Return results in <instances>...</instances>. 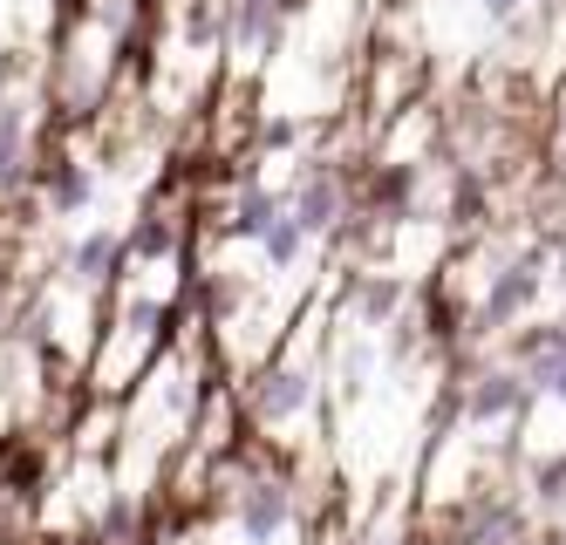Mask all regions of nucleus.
<instances>
[{
    "label": "nucleus",
    "mask_w": 566,
    "mask_h": 545,
    "mask_svg": "<svg viewBox=\"0 0 566 545\" xmlns=\"http://www.w3.org/2000/svg\"><path fill=\"white\" fill-rule=\"evenodd\" d=\"M307 150V116L301 109H266L253 130V157H301Z\"/></svg>",
    "instance_id": "obj_16"
},
{
    "label": "nucleus",
    "mask_w": 566,
    "mask_h": 545,
    "mask_svg": "<svg viewBox=\"0 0 566 545\" xmlns=\"http://www.w3.org/2000/svg\"><path fill=\"white\" fill-rule=\"evenodd\" d=\"M546 293V239L539 245H512V253L492 266V280H484L478 293V334H505L512 321H525L539 307Z\"/></svg>",
    "instance_id": "obj_2"
},
{
    "label": "nucleus",
    "mask_w": 566,
    "mask_h": 545,
    "mask_svg": "<svg viewBox=\"0 0 566 545\" xmlns=\"http://www.w3.org/2000/svg\"><path fill=\"white\" fill-rule=\"evenodd\" d=\"M533 382H525V368L518 361H499V368H478L464 396H458V416L471 430H518L525 423V409H533Z\"/></svg>",
    "instance_id": "obj_3"
},
{
    "label": "nucleus",
    "mask_w": 566,
    "mask_h": 545,
    "mask_svg": "<svg viewBox=\"0 0 566 545\" xmlns=\"http://www.w3.org/2000/svg\"><path fill=\"white\" fill-rule=\"evenodd\" d=\"M361 205H369V212H382L389 226L410 219V205H417V164H410V157H389L382 171L369 178V191H361Z\"/></svg>",
    "instance_id": "obj_14"
},
{
    "label": "nucleus",
    "mask_w": 566,
    "mask_h": 545,
    "mask_svg": "<svg viewBox=\"0 0 566 545\" xmlns=\"http://www.w3.org/2000/svg\"><path fill=\"white\" fill-rule=\"evenodd\" d=\"M525 8H533V0H478V14L492 21V28H518V21H525Z\"/></svg>",
    "instance_id": "obj_19"
},
{
    "label": "nucleus",
    "mask_w": 566,
    "mask_h": 545,
    "mask_svg": "<svg viewBox=\"0 0 566 545\" xmlns=\"http://www.w3.org/2000/svg\"><path fill=\"white\" fill-rule=\"evenodd\" d=\"M287 212L301 219V232L321 245L335 239L355 212V185H348V164L342 157H301L294 178H287Z\"/></svg>",
    "instance_id": "obj_1"
},
{
    "label": "nucleus",
    "mask_w": 566,
    "mask_h": 545,
    "mask_svg": "<svg viewBox=\"0 0 566 545\" xmlns=\"http://www.w3.org/2000/svg\"><path fill=\"white\" fill-rule=\"evenodd\" d=\"M307 245H314V239L301 232V219H294V212H280V219H273V232L253 245V253L266 260V273H294V266L307 260Z\"/></svg>",
    "instance_id": "obj_17"
},
{
    "label": "nucleus",
    "mask_w": 566,
    "mask_h": 545,
    "mask_svg": "<svg viewBox=\"0 0 566 545\" xmlns=\"http://www.w3.org/2000/svg\"><path fill=\"white\" fill-rule=\"evenodd\" d=\"M314 396H321L314 361H266L247 382V416L260 430H287V423H301V416L314 409Z\"/></svg>",
    "instance_id": "obj_4"
},
{
    "label": "nucleus",
    "mask_w": 566,
    "mask_h": 545,
    "mask_svg": "<svg viewBox=\"0 0 566 545\" xmlns=\"http://www.w3.org/2000/svg\"><path fill=\"white\" fill-rule=\"evenodd\" d=\"M376 368H382L376 334H369V327H355L348 342H342V355H335V389H342V402H361V396H369Z\"/></svg>",
    "instance_id": "obj_15"
},
{
    "label": "nucleus",
    "mask_w": 566,
    "mask_h": 545,
    "mask_svg": "<svg viewBox=\"0 0 566 545\" xmlns=\"http://www.w3.org/2000/svg\"><path fill=\"white\" fill-rule=\"evenodd\" d=\"M301 0H226V55L232 62H266L287 41V21Z\"/></svg>",
    "instance_id": "obj_5"
},
{
    "label": "nucleus",
    "mask_w": 566,
    "mask_h": 545,
    "mask_svg": "<svg viewBox=\"0 0 566 545\" xmlns=\"http://www.w3.org/2000/svg\"><path fill=\"white\" fill-rule=\"evenodd\" d=\"M0 293H8V280H0Z\"/></svg>",
    "instance_id": "obj_21"
},
{
    "label": "nucleus",
    "mask_w": 566,
    "mask_h": 545,
    "mask_svg": "<svg viewBox=\"0 0 566 545\" xmlns=\"http://www.w3.org/2000/svg\"><path fill=\"white\" fill-rule=\"evenodd\" d=\"M410 314V280L402 273H355L348 280V321L355 327H389V321H402Z\"/></svg>",
    "instance_id": "obj_11"
},
{
    "label": "nucleus",
    "mask_w": 566,
    "mask_h": 545,
    "mask_svg": "<svg viewBox=\"0 0 566 545\" xmlns=\"http://www.w3.org/2000/svg\"><path fill=\"white\" fill-rule=\"evenodd\" d=\"M559 157H566V109H559Z\"/></svg>",
    "instance_id": "obj_20"
},
{
    "label": "nucleus",
    "mask_w": 566,
    "mask_h": 545,
    "mask_svg": "<svg viewBox=\"0 0 566 545\" xmlns=\"http://www.w3.org/2000/svg\"><path fill=\"white\" fill-rule=\"evenodd\" d=\"M559 545H566V538H559Z\"/></svg>",
    "instance_id": "obj_22"
},
{
    "label": "nucleus",
    "mask_w": 566,
    "mask_h": 545,
    "mask_svg": "<svg viewBox=\"0 0 566 545\" xmlns=\"http://www.w3.org/2000/svg\"><path fill=\"white\" fill-rule=\"evenodd\" d=\"M512 361L525 368V382H533V396L559 402L566 409V321H539L525 327L512 342Z\"/></svg>",
    "instance_id": "obj_9"
},
{
    "label": "nucleus",
    "mask_w": 566,
    "mask_h": 545,
    "mask_svg": "<svg viewBox=\"0 0 566 545\" xmlns=\"http://www.w3.org/2000/svg\"><path fill=\"white\" fill-rule=\"evenodd\" d=\"M124 239H130V260H137V266H165V260L185 253V219L165 212V205H144L137 226H130Z\"/></svg>",
    "instance_id": "obj_13"
},
{
    "label": "nucleus",
    "mask_w": 566,
    "mask_h": 545,
    "mask_svg": "<svg viewBox=\"0 0 566 545\" xmlns=\"http://www.w3.org/2000/svg\"><path fill=\"white\" fill-rule=\"evenodd\" d=\"M294 518H301V497H294L287 478H247V491H239V505H232L239 545H273Z\"/></svg>",
    "instance_id": "obj_7"
},
{
    "label": "nucleus",
    "mask_w": 566,
    "mask_h": 545,
    "mask_svg": "<svg viewBox=\"0 0 566 545\" xmlns=\"http://www.w3.org/2000/svg\"><path fill=\"white\" fill-rule=\"evenodd\" d=\"M34 185H42V205H49L55 219H83L90 205H96V171H90L83 157H69V150H62V157H49Z\"/></svg>",
    "instance_id": "obj_12"
},
{
    "label": "nucleus",
    "mask_w": 566,
    "mask_h": 545,
    "mask_svg": "<svg viewBox=\"0 0 566 545\" xmlns=\"http://www.w3.org/2000/svg\"><path fill=\"white\" fill-rule=\"evenodd\" d=\"M42 164H34V109H28V90L0 96V198H21Z\"/></svg>",
    "instance_id": "obj_8"
},
{
    "label": "nucleus",
    "mask_w": 566,
    "mask_h": 545,
    "mask_svg": "<svg viewBox=\"0 0 566 545\" xmlns=\"http://www.w3.org/2000/svg\"><path fill=\"white\" fill-rule=\"evenodd\" d=\"M280 212H287V185H266L260 171H247L239 191H232V205H226V219H219V232L239 239V245H260Z\"/></svg>",
    "instance_id": "obj_10"
},
{
    "label": "nucleus",
    "mask_w": 566,
    "mask_h": 545,
    "mask_svg": "<svg viewBox=\"0 0 566 545\" xmlns=\"http://www.w3.org/2000/svg\"><path fill=\"white\" fill-rule=\"evenodd\" d=\"M451 219H458V226H478V219H484V178L471 171V164L451 178Z\"/></svg>",
    "instance_id": "obj_18"
},
{
    "label": "nucleus",
    "mask_w": 566,
    "mask_h": 545,
    "mask_svg": "<svg viewBox=\"0 0 566 545\" xmlns=\"http://www.w3.org/2000/svg\"><path fill=\"white\" fill-rule=\"evenodd\" d=\"M130 273V239L116 226H83L62 245V280L69 286H116Z\"/></svg>",
    "instance_id": "obj_6"
}]
</instances>
